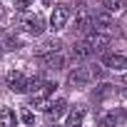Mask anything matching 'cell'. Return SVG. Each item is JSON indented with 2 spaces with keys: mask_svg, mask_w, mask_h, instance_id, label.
<instances>
[{
  "mask_svg": "<svg viewBox=\"0 0 127 127\" xmlns=\"http://www.w3.org/2000/svg\"><path fill=\"white\" fill-rule=\"evenodd\" d=\"M100 77H102V67H100V65L75 67V70L67 75V87H70V90H82V87H87L92 80H100Z\"/></svg>",
  "mask_w": 127,
  "mask_h": 127,
  "instance_id": "obj_1",
  "label": "cell"
},
{
  "mask_svg": "<svg viewBox=\"0 0 127 127\" xmlns=\"http://www.w3.org/2000/svg\"><path fill=\"white\" fill-rule=\"evenodd\" d=\"M55 82H37L32 90H30V107H45L47 105V100H50V95L55 92Z\"/></svg>",
  "mask_w": 127,
  "mask_h": 127,
  "instance_id": "obj_2",
  "label": "cell"
},
{
  "mask_svg": "<svg viewBox=\"0 0 127 127\" xmlns=\"http://www.w3.org/2000/svg\"><path fill=\"white\" fill-rule=\"evenodd\" d=\"M18 28L28 35H42L45 30V20L40 15H20L18 18Z\"/></svg>",
  "mask_w": 127,
  "mask_h": 127,
  "instance_id": "obj_3",
  "label": "cell"
},
{
  "mask_svg": "<svg viewBox=\"0 0 127 127\" xmlns=\"http://www.w3.org/2000/svg\"><path fill=\"white\" fill-rule=\"evenodd\" d=\"M70 20V8L67 5H55L52 13H50V28L52 30H62Z\"/></svg>",
  "mask_w": 127,
  "mask_h": 127,
  "instance_id": "obj_4",
  "label": "cell"
},
{
  "mask_svg": "<svg viewBox=\"0 0 127 127\" xmlns=\"http://www.w3.org/2000/svg\"><path fill=\"white\" fill-rule=\"evenodd\" d=\"M82 42L90 47V52H97V50H102V47L110 42V35H107V32H100V30H87V37H85Z\"/></svg>",
  "mask_w": 127,
  "mask_h": 127,
  "instance_id": "obj_5",
  "label": "cell"
},
{
  "mask_svg": "<svg viewBox=\"0 0 127 127\" xmlns=\"http://www.w3.org/2000/svg\"><path fill=\"white\" fill-rule=\"evenodd\" d=\"M42 110H45V117H47V122H57V120L62 117V112L67 110V100H65V97H57L55 102H47Z\"/></svg>",
  "mask_w": 127,
  "mask_h": 127,
  "instance_id": "obj_6",
  "label": "cell"
},
{
  "mask_svg": "<svg viewBox=\"0 0 127 127\" xmlns=\"http://www.w3.org/2000/svg\"><path fill=\"white\" fill-rule=\"evenodd\" d=\"M40 62H42L47 70H62V67H65V62H67V57L62 55L60 50H55V52L42 55V57H40Z\"/></svg>",
  "mask_w": 127,
  "mask_h": 127,
  "instance_id": "obj_7",
  "label": "cell"
},
{
  "mask_svg": "<svg viewBox=\"0 0 127 127\" xmlns=\"http://www.w3.org/2000/svg\"><path fill=\"white\" fill-rule=\"evenodd\" d=\"M8 87L13 92H28L30 90V80L23 75V72H10L8 75Z\"/></svg>",
  "mask_w": 127,
  "mask_h": 127,
  "instance_id": "obj_8",
  "label": "cell"
},
{
  "mask_svg": "<svg viewBox=\"0 0 127 127\" xmlns=\"http://www.w3.org/2000/svg\"><path fill=\"white\" fill-rule=\"evenodd\" d=\"M102 65L110 70H127V57L120 52H110V55H102Z\"/></svg>",
  "mask_w": 127,
  "mask_h": 127,
  "instance_id": "obj_9",
  "label": "cell"
},
{
  "mask_svg": "<svg viewBox=\"0 0 127 127\" xmlns=\"http://www.w3.org/2000/svg\"><path fill=\"white\" fill-rule=\"evenodd\" d=\"M110 28H112V13L102 10V13H95V15H92V30L107 32Z\"/></svg>",
  "mask_w": 127,
  "mask_h": 127,
  "instance_id": "obj_10",
  "label": "cell"
},
{
  "mask_svg": "<svg viewBox=\"0 0 127 127\" xmlns=\"http://www.w3.org/2000/svg\"><path fill=\"white\" fill-rule=\"evenodd\" d=\"M75 30L77 32H87V30H92V15H90V10H77V15H75Z\"/></svg>",
  "mask_w": 127,
  "mask_h": 127,
  "instance_id": "obj_11",
  "label": "cell"
},
{
  "mask_svg": "<svg viewBox=\"0 0 127 127\" xmlns=\"http://www.w3.org/2000/svg\"><path fill=\"white\" fill-rule=\"evenodd\" d=\"M60 47H62V42H60L57 37H47V40H42L40 45H35V55H37V57H42V55L55 52V50H60Z\"/></svg>",
  "mask_w": 127,
  "mask_h": 127,
  "instance_id": "obj_12",
  "label": "cell"
},
{
  "mask_svg": "<svg viewBox=\"0 0 127 127\" xmlns=\"http://www.w3.org/2000/svg\"><path fill=\"white\" fill-rule=\"evenodd\" d=\"M125 120H127V110H112V112H107V115L100 117V125L102 127H110V125H120Z\"/></svg>",
  "mask_w": 127,
  "mask_h": 127,
  "instance_id": "obj_13",
  "label": "cell"
},
{
  "mask_svg": "<svg viewBox=\"0 0 127 127\" xmlns=\"http://www.w3.org/2000/svg\"><path fill=\"white\" fill-rule=\"evenodd\" d=\"M110 95H115V85L102 82V85H97V87L92 90V102H102V100H107Z\"/></svg>",
  "mask_w": 127,
  "mask_h": 127,
  "instance_id": "obj_14",
  "label": "cell"
},
{
  "mask_svg": "<svg viewBox=\"0 0 127 127\" xmlns=\"http://www.w3.org/2000/svg\"><path fill=\"white\" fill-rule=\"evenodd\" d=\"M92 52H90V47L85 45V42H77V45H72V50H70V60L72 62H82L85 57H90Z\"/></svg>",
  "mask_w": 127,
  "mask_h": 127,
  "instance_id": "obj_15",
  "label": "cell"
},
{
  "mask_svg": "<svg viewBox=\"0 0 127 127\" xmlns=\"http://www.w3.org/2000/svg\"><path fill=\"white\" fill-rule=\"evenodd\" d=\"M65 122H67L70 127H75V125H82V122H85V110H82V107H72Z\"/></svg>",
  "mask_w": 127,
  "mask_h": 127,
  "instance_id": "obj_16",
  "label": "cell"
},
{
  "mask_svg": "<svg viewBox=\"0 0 127 127\" xmlns=\"http://www.w3.org/2000/svg\"><path fill=\"white\" fill-rule=\"evenodd\" d=\"M15 122H18V117H15V112L10 107H0V125L3 127H13Z\"/></svg>",
  "mask_w": 127,
  "mask_h": 127,
  "instance_id": "obj_17",
  "label": "cell"
},
{
  "mask_svg": "<svg viewBox=\"0 0 127 127\" xmlns=\"http://www.w3.org/2000/svg\"><path fill=\"white\" fill-rule=\"evenodd\" d=\"M3 47H8V50H18V47H23V40H20L15 32H8V35L3 37Z\"/></svg>",
  "mask_w": 127,
  "mask_h": 127,
  "instance_id": "obj_18",
  "label": "cell"
},
{
  "mask_svg": "<svg viewBox=\"0 0 127 127\" xmlns=\"http://www.w3.org/2000/svg\"><path fill=\"white\" fill-rule=\"evenodd\" d=\"M102 5H105L107 13H120V10L127 8V0H102Z\"/></svg>",
  "mask_w": 127,
  "mask_h": 127,
  "instance_id": "obj_19",
  "label": "cell"
},
{
  "mask_svg": "<svg viewBox=\"0 0 127 127\" xmlns=\"http://www.w3.org/2000/svg\"><path fill=\"white\" fill-rule=\"evenodd\" d=\"M20 120H23L25 125H32V122H35V115H32L30 110H23V112H20Z\"/></svg>",
  "mask_w": 127,
  "mask_h": 127,
  "instance_id": "obj_20",
  "label": "cell"
},
{
  "mask_svg": "<svg viewBox=\"0 0 127 127\" xmlns=\"http://www.w3.org/2000/svg\"><path fill=\"white\" fill-rule=\"evenodd\" d=\"M28 3H30V0H15V5H18V10H25V8H28Z\"/></svg>",
  "mask_w": 127,
  "mask_h": 127,
  "instance_id": "obj_21",
  "label": "cell"
},
{
  "mask_svg": "<svg viewBox=\"0 0 127 127\" xmlns=\"http://www.w3.org/2000/svg\"><path fill=\"white\" fill-rule=\"evenodd\" d=\"M5 13H8V10H5V5H3V3H0V20H3V18H5Z\"/></svg>",
  "mask_w": 127,
  "mask_h": 127,
  "instance_id": "obj_22",
  "label": "cell"
},
{
  "mask_svg": "<svg viewBox=\"0 0 127 127\" xmlns=\"http://www.w3.org/2000/svg\"><path fill=\"white\" fill-rule=\"evenodd\" d=\"M122 97H127V90H122Z\"/></svg>",
  "mask_w": 127,
  "mask_h": 127,
  "instance_id": "obj_23",
  "label": "cell"
},
{
  "mask_svg": "<svg viewBox=\"0 0 127 127\" xmlns=\"http://www.w3.org/2000/svg\"><path fill=\"white\" fill-rule=\"evenodd\" d=\"M0 52H3V40H0Z\"/></svg>",
  "mask_w": 127,
  "mask_h": 127,
  "instance_id": "obj_24",
  "label": "cell"
},
{
  "mask_svg": "<svg viewBox=\"0 0 127 127\" xmlns=\"http://www.w3.org/2000/svg\"><path fill=\"white\" fill-rule=\"evenodd\" d=\"M122 80H125V85H127V75H125V77H122Z\"/></svg>",
  "mask_w": 127,
  "mask_h": 127,
  "instance_id": "obj_25",
  "label": "cell"
}]
</instances>
